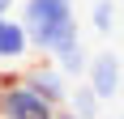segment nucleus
<instances>
[{"instance_id":"obj_3","label":"nucleus","mask_w":124,"mask_h":119,"mask_svg":"<svg viewBox=\"0 0 124 119\" xmlns=\"http://www.w3.org/2000/svg\"><path fill=\"white\" fill-rule=\"evenodd\" d=\"M22 81L30 85V89H34L39 98H47V102H51L56 111H60L64 102H69V89H73V85H69V77L60 72V64H56V60H39V64L22 68Z\"/></svg>"},{"instance_id":"obj_7","label":"nucleus","mask_w":124,"mask_h":119,"mask_svg":"<svg viewBox=\"0 0 124 119\" xmlns=\"http://www.w3.org/2000/svg\"><path fill=\"white\" fill-rule=\"evenodd\" d=\"M90 26H94V34H111L116 30V4L111 0H94L90 4Z\"/></svg>"},{"instance_id":"obj_8","label":"nucleus","mask_w":124,"mask_h":119,"mask_svg":"<svg viewBox=\"0 0 124 119\" xmlns=\"http://www.w3.org/2000/svg\"><path fill=\"white\" fill-rule=\"evenodd\" d=\"M13 4L17 0H0V17H13Z\"/></svg>"},{"instance_id":"obj_6","label":"nucleus","mask_w":124,"mask_h":119,"mask_svg":"<svg viewBox=\"0 0 124 119\" xmlns=\"http://www.w3.org/2000/svg\"><path fill=\"white\" fill-rule=\"evenodd\" d=\"M64 106L73 111V115H81V119H94L99 115V98H94V89H90L86 81H81L77 89H69V102H64Z\"/></svg>"},{"instance_id":"obj_11","label":"nucleus","mask_w":124,"mask_h":119,"mask_svg":"<svg viewBox=\"0 0 124 119\" xmlns=\"http://www.w3.org/2000/svg\"><path fill=\"white\" fill-rule=\"evenodd\" d=\"M120 119H124V115H120Z\"/></svg>"},{"instance_id":"obj_2","label":"nucleus","mask_w":124,"mask_h":119,"mask_svg":"<svg viewBox=\"0 0 124 119\" xmlns=\"http://www.w3.org/2000/svg\"><path fill=\"white\" fill-rule=\"evenodd\" d=\"M0 119H56V106L47 98H39L22 77H4V94H0Z\"/></svg>"},{"instance_id":"obj_9","label":"nucleus","mask_w":124,"mask_h":119,"mask_svg":"<svg viewBox=\"0 0 124 119\" xmlns=\"http://www.w3.org/2000/svg\"><path fill=\"white\" fill-rule=\"evenodd\" d=\"M56 119H81V115H73L69 106H60V111H56Z\"/></svg>"},{"instance_id":"obj_4","label":"nucleus","mask_w":124,"mask_h":119,"mask_svg":"<svg viewBox=\"0 0 124 119\" xmlns=\"http://www.w3.org/2000/svg\"><path fill=\"white\" fill-rule=\"evenodd\" d=\"M86 85L94 89L99 102H111V98L120 94V85H124V64H120V55H111V51L90 55V64H86Z\"/></svg>"},{"instance_id":"obj_5","label":"nucleus","mask_w":124,"mask_h":119,"mask_svg":"<svg viewBox=\"0 0 124 119\" xmlns=\"http://www.w3.org/2000/svg\"><path fill=\"white\" fill-rule=\"evenodd\" d=\"M30 55V34L17 17H0V64H22Z\"/></svg>"},{"instance_id":"obj_10","label":"nucleus","mask_w":124,"mask_h":119,"mask_svg":"<svg viewBox=\"0 0 124 119\" xmlns=\"http://www.w3.org/2000/svg\"><path fill=\"white\" fill-rule=\"evenodd\" d=\"M0 94H4V77H0Z\"/></svg>"},{"instance_id":"obj_1","label":"nucleus","mask_w":124,"mask_h":119,"mask_svg":"<svg viewBox=\"0 0 124 119\" xmlns=\"http://www.w3.org/2000/svg\"><path fill=\"white\" fill-rule=\"evenodd\" d=\"M17 21L26 26L30 47L43 51L47 60H60L69 47L81 43L73 0H22V17H17Z\"/></svg>"}]
</instances>
